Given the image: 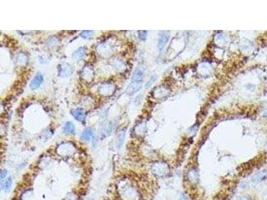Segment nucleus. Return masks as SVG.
<instances>
[{
	"instance_id": "nucleus-1",
	"label": "nucleus",
	"mask_w": 267,
	"mask_h": 200,
	"mask_svg": "<svg viewBox=\"0 0 267 200\" xmlns=\"http://www.w3.org/2000/svg\"><path fill=\"white\" fill-rule=\"evenodd\" d=\"M154 174L158 177H164L168 174L169 168L168 166L165 163L158 162L154 164L152 168Z\"/></svg>"
},
{
	"instance_id": "nucleus-2",
	"label": "nucleus",
	"mask_w": 267,
	"mask_h": 200,
	"mask_svg": "<svg viewBox=\"0 0 267 200\" xmlns=\"http://www.w3.org/2000/svg\"><path fill=\"white\" fill-rule=\"evenodd\" d=\"M115 90L114 86L111 83H104L98 87L99 94L104 96H109L114 93Z\"/></svg>"
},
{
	"instance_id": "nucleus-3",
	"label": "nucleus",
	"mask_w": 267,
	"mask_h": 200,
	"mask_svg": "<svg viewBox=\"0 0 267 200\" xmlns=\"http://www.w3.org/2000/svg\"><path fill=\"white\" fill-rule=\"evenodd\" d=\"M73 67L68 63H62L58 65V75L62 78H65L72 74Z\"/></svg>"
},
{
	"instance_id": "nucleus-4",
	"label": "nucleus",
	"mask_w": 267,
	"mask_h": 200,
	"mask_svg": "<svg viewBox=\"0 0 267 200\" xmlns=\"http://www.w3.org/2000/svg\"><path fill=\"white\" fill-rule=\"evenodd\" d=\"M169 40V34L168 32H162L161 33L160 35L159 40H158V48L160 52L164 50L165 46H166V43L168 42Z\"/></svg>"
},
{
	"instance_id": "nucleus-5",
	"label": "nucleus",
	"mask_w": 267,
	"mask_h": 200,
	"mask_svg": "<svg viewBox=\"0 0 267 200\" xmlns=\"http://www.w3.org/2000/svg\"><path fill=\"white\" fill-rule=\"evenodd\" d=\"M43 80V75H42V73H38L34 77V78L33 80L32 81L31 84L29 85L30 88L32 89H36L39 87L41 85H42V82Z\"/></svg>"
},
{
	"instance_id": "nucleus-6",
	"label": "nucleus",
	"mask_w": 267,
	"mask_h": 200,
	"mask_svg": "<svg viewBox=\"0 0 267 200\" xmlns=\"http://www.w3.org/2000/svg\"><path fill=\"white\" fill-rule=\"evenodd\" d=\"M71 114L75 118L77 121L82 122L85 118L86 114H85L84 110L82 108H77L74 109L71 111Z\"/></svg>"
},
{
	"instance_id": "nucleus-7",
	"label": "nucleus",
	"mask_w": 267,
	"mask_h": 200,
	"mask_svg": "<svg viewBox=\"0 0 267 200\" xmlns=\"http://www.w3.org/2000/svg\"><path fill=\"white\" fill-rule=\"evenodd\" d=\"M140 87H141V82L132 81L127 87L126 92L128 95H132L138 91Z\"/></svg>"
},
{
	"instance_id": "nucleus-8",
	"label": "nucleus",
	"mask_w": 267,
	"mask_h": 200,
	"mask_svg": "<svg viewBox=\"0 0 267 200\" xmlns=\"http://www.w3.org/2000/svg\"><path fill=\"white\" fill-rule=\"evenodd\" d=\"M82 77L85 81H92L93 78V72L92 68L88 67H85L84 69L82 71Z\"/></svg>"
},
{
	"instance_id": "nucleus-9",
	"label": "nucleus",
	"mask_w": 267,
	"mask_h": 200,
	"mask_svg": "<svg viewBox=\"0 0 267 200\" xmlns=\"http://www.w3.org/2000/svg\"><path fill=\"white\" fill-rule=\"evenodd\" d=\"M93 131L92 130H91L90 128H88L86 130H85L83 133H82V139L85 141H89L93 138Z\"/></svg>"
},
{
	"instance_id": "nucleus-10",
	"label": "nucleus",
	"mask_w": 267,
	"mask_h": 200,
	"mask_svg": "<svg viewBox=\"0 0 267 200\" xmlns=\"http://www.w3.org/2000/svg\"><path fill=\"white\" fill-rule=\"evenodd\" d=\"M84 53H85V48L84 47H81L74 52L72 57L74 60H76L77 62H79V60H81L82 59V57H84Z\"/></svg>"
},
{
	"instance_id": "nucleus-11",
	"label": "nucleus",
	"mask_w": 267,
	"mask_h": 200,
	"mask_svg": "<svg viewBox=\"0 0 267 200\" xmlns=\"http://www.w3.org/2000/svg\"><path fill=\"white\" fill-rule=\"evenodd\" d=\"M143 77H144V72L141 69L137 68L133 73L132 81L141 82L143 79Z\"/></svg>"
},
{
	"instance_id": "nucleus-12",
	"label": "nucleus",
	"mask_w": 267,
	"mask_h": 200,
	"mask_svg": "<svg viewBox=\"0 0 267 200\" xmlns=\"http://www.w3.org/2000/svg\"><path fill=\"white\" fill-rule=\"evenodd\" d=\"M266 177H267V171L265 170L260 171L258 172V173L256 174L254 176H253L252 180L256 182H261V181L266 179Z\"/></svg>"
},
{
	"instance_id": "nucleus-13",
	"label": "nucleus",
	"mask_w": 267,
	"mask_h": 200,
	"mask_svg": "<svg viewBox=\"0 0 267 200\" xmlns=\"http://www.w3.org/2000/svg\"><path fill=\"white\" fill-rule=\"evenodd\" d=\"M74 131H75V126H74L72 122H68L65 123L64 128V133L71 134L74 133Z\"/></svg>"
},
{
	"instance_id": "nucleus-14",
	"label": "nucleus",
	"mask_w": 267,
	"mask_h": 200,
	"mask_svg": "<svg viewBox=\"0 0 267 200\" xmlns=\"http://www.w3.org/2000/svg\"><path fill=\"white\" fill-rule=\"evenodd\" d=\"M125 136H126V132L125 131H121L120 132H119L117 137V146H118V147H121L124 144V141L125 139Z\"/></svg>"
},
{
	"instance_id": "nucleus-15",
	"label": "nucleus",
	"mask_w": 267,
	"mask_h": 200,
	"mask_svg": "<svg viewBox=\"0 0 267 200\" xmlns=\"http://www.w3.org/2000/svg\"><path fill=\"white\" fill-rule=\"evenodd\" d=\"M112 130H113V124L112 123H108V124L104 127V129L103 134L104 135V136L106 137L108 136L109 134H110Z\"/></svg>"
},
{
	"instance_id": "nucleus-16",
	"label": "nucleus",
	"mask_w": 267,
	"mask_h": 200,
	"mask_svg": "<svg viewBox=\"0 0 267 200\" xmlns=\"http://www.w3.org/2000/svg\"><path fill=\"white\" fill-rule=\"evenodd\" d=\"M188 176L189 177V179L191 181H196L198 179V177H199V175H198V172L193 169V170H191V171H189Z\"/></svg>"
},
{
	"instance_id": "nucleus-17",
	"label": "nucleus",
	"mask_w": 267,
	"mask_h": 200,
	"mask_svg": "<svg viewBox=\"0 0 267 200\" xmlns=\"http://www.w3.org/2000/svg\"><path fill=\"white\" fill-rule=\"evenodd\" d=\"M93 31H83L82 32L81 34V36L84 38V39L86 40H89L90 38H92V37L93 36Z\"/></svg>"
},
{
	"instance_id": "nucleus-18",
	"label": "nucleus",
	"mask_w": 267,
	"mask_h": 200,
	"mask_svg": "<svg viewBox=\"0 0 267 200\" xmlns=\"http://www.w3.org/2000/svg\"><path fill=\"white\" fill-rule=\"evenodd\" d=\"M12 178H8V179L6 180V182H5L4 184V189L5 190H8L10 188L11 185H12Z\"/></svg>"
},
{
	"instance_id": "nucleus-19",
	"label": "nucleus",
	"mask_w": 267,
	"mask_h": 200,
	"mask_svg": "<svg viewBox=\"0 0 267 200\" xmlns=\"http://www.w3.org/2000/svg\"><path fill=\"white\" fill-rule=\"evenodd\" d=\"M147 32L146 31H140L139 32V38L142 41H144L146 38Z\"/></svg>"
},
{
	"instance_id": "nucleus-20",
	"label": "nucleus",
	"mask_w": 267,
	"mask_h": 200,
	"mask_svg": "<svg viewBox=\"0 0 267 200\" xmlns=\"http://www.w3.org/2000/svg\"><path fill=\"white\" fill-rule=\"evenodd\" d=\"M7 171L6 170V169H4V170L1 171V179H3L4 177H5V176L7 175Z\"/></svg>"
},
{
	"instance_id": "nucleus-21",
	"label": "nucleus",
	"mask_w": 267,
	"mask_h": 200,
	"mask_svg": "<svg viewBox=\"0 0 267 200\" xmlns=\"http://www.w3.org/2000/svg\"><path fill=\"white\" fill-rule=\"evenodd\" d=\"M154 79H155V78H154V77H152V78L150 79V80L148 81V83L146 84V87H149V86H150V85L152 84V81H154Z\"/></svg>"
},
{
	"instance_id": "nucleus-22",
	"label": "nucleus",
	"mask_w": 267,
	"mask_h": 200,
	"mask_svg": "<svg viewBox=\"0 0 267 200\" xmlns=\"http://www.w3.org/2000/svg\"><path fill=\"white\" fill-rule=\"evenodd\" d=\"M238 200H249V199H248L246 198H244V197H243V198H241L239 199Z\"/></svg>"
},
{
	"instance_id": "nucleus-23",
	"label": "nucleus",
	"mask_w": 267,
	"mask_h": 200,
	"mask_svg": "<svg viewBox=\"0 0 267 200\" xmlns=\"http://www.w3.org/2000/svg\"><path fill=\"white\" fill-rule=\"evenodd\" d=\"M89 200H93V199H89Z\"/></svg>"
}]
</instances>
